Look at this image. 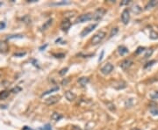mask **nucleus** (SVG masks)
I'll return each instance as SVG.
<instances>
[{
  "label": "nucleus",
  "mask_w": 158,
  "mask_h": 130,
  "mask_svg": "<svg viewBox=\"0 0 158 130\" xmlns=\"http://www.w3.org/2000/svg\"><path fill=\"white\" fill-rule=\"evenodd\" d=\"M0 77H1V73H0Z\"/></svg>",
  "instance_id": "nucleus-44"
},
{
  "label": "nucleus",
  "mask_w": 158,
  "mask_h": 130,
  "mask_svg": "<svg viewBox=\"0 0 158 130\" xmlns=\"http://www.w3.org/2000/svg\"><path fill=\"white\" fill-rule=\"evenodd\" d=\"M54 56H56V58H63L64 54H54Z\"/></svg>",
  "instance_id": "nucleus-37"
},
{
  "label": "nucleus",
  "mask_w": 158,
  "mask_h": 130,
  "mask_svg": "<svg viewBox=\"0 0 158 130\" xmlns=\"http://www.w3.org/2000/svg\"><path fill=\"white\" fill-rule=\"evenodd\" d=\"M131 11L135 14H139L142 12V8L141 6H139L138 5H134L133 6L131 7Z\"/></svg>",
  "instance_id": "nucleus-15"
},
{
  "label": "nucleus",
  "mask_w": 158,
  "mask_h": 130,
  "mask_svg": "<svg viewBox=\"0 0 158 130\" xmlns=\"http://www.w3.org/2000/svg\"><path fill=\"white\" fill-rule=\"evenodd\" d=\"M89 82H90L89 77H80V78L78 79L79 84H80L82 87H84L88 83H89Z\"/></svg>",
  "instance_id": "nucleus-13"
},
{
  "label": "nucleus",
  "mask_w": 158,
  "mask_h": 130,
  "mask_svg": "<svg viewBox=\"0 0 158 130\" xmlns=\"http://www.w3.org/2000/svg\"><path fill=\"white\" fill-rule=\"evenodd\" d=\"M52 23H53V19L52 18H50V19H48L47 22H45V24H44L43 26H42V27H41V29L42 30H47V28H48L49 27H50L51 25H52Z\"/></svg>",
  "instance_id": "nucleus-18"
},
{
  "label": "nucleus",
  "mask_w": 158,
  "mask_h": 130,
  "mask_svg": "<svg viewBox=\"0 0 158 130\" xmlns=\"http://www.w3.org/2000/svg\"><path fill=\"white\" fill-rule=\"evenodd\" d=\"M113 68H114L113 65L112 63H110V62H108V63H106L101 68V72H102V74H104V75H108V74H110L113 71Z\"/></svg>",
  "instance_id": "nucleus-6"
},
{
  "label": "nucleus",
  "mask_w": 158,
  "mask_h": 130,
  "mask_svg": "<svg viewBox=\"0 0 158 130\" xmlns=\"http://www.w3.org/2000/svg\"><path fill=\"white\" fill-rule=\"evenodd\" d=\"M118 52L120 55H125L126 54H127L129 52V50H128L126 47H125V46H119L118 48Z\"/></svg>",
  "instance_id": "nucleus-14"
},
{
  "label": "nucleus",
  "mask_w": 158,
  "mask_h": 130,
  "mask_svg": "<svg viewBox=\"0 0 158 130\" xmlns=\"http://www.w3.org/2000/svg\"><path fill=\"white\" fill-rule=\"evenodd\" d=\"M150 98L152 99H158V91H155V92H152L151 93L149 94Z\"/></svg>",
  "instance_id": "nucleus-25"
},
{
  "label": "nucleus",
  "mask_w": 158,
  "mask_h": 130,
  "mask_svg": "<svg viewBox=\"0 0 158 130\" xmlns=\"http://www.w3.org/2000/svg\"><path fill=\"white\" fill-rule=\"evenodd\" d=\"M92 15L93 14L90 13V12L82 14V15H80L77 18H76V23H84V22L90 21V20L92 19Z\"/></svg>",
  "instance_id": "nucleus-3"
},
{
  "label": "nucleus",
  "mask_w": 158,
  "mask_h": 130,
  "mask_svg": "<svg viewBox=\"0 0 158 130\" xmlns=\"http://www.w3.org/2000/svg\"><path fill=\"white\" fill-rule=\"evenodd\" d=\"M68 70H69V68L68 67H66V68H63V69H62V70L59 71V74H60V76H64L66 73L68 72Z\"/></svg>",
  "instance_id": "nucleus-32"
},
{
  "label": "nucleus",
  "mask_w": 158,
  "mask_h": 130,
  "mask_svg": "<svg viewBox=\"0 0 158 130\" xmlns=\"http://www.w3.org/2000/svg\"><path fill=\"white\" fill-rule=\"evenodd\" d=\"M69 82V77H68V78H65V79H63V80L62 81V85H66V84H68V83Z\"/></svg>",
  "instance_id": "nucleus-36"
},
{
  "label": "nucleus",
  "mask_w": 158,
  "mask_h": 130,
  "mask_svg": "<svg viewBox=\"0 0 158 130\" xmlns=\"http://www.w3.org/2000/svg\"><path fill=\"white\" fill-rule=\"evenodd\" d=\"M118 32H119V28H118V27H114V28H113V29H112V31H111V33H110V38L115 36V35L118 33Z\"/></svg>",
  "instance_id": "nucleus-24"
},
{
  "label": "nucleus",
  "mask_w": 158,
  "mask_h": 130,
  "mask_svg": "<svg viewBox=\"0 0 158 130\" xmlns=\"http://www.w3.org/2000/svg\"><path fill=\"white\" fill-rule=\"evenodd\" d=\"M132 65H133V61H132L131 59H125V60H123L122 62H120L119 66H120V68L122 69V70H127L128 68H130Z\"/></svg>",
  "instance_id": "nucleus-8"
},
{
  "label": "nucleus",
  "mask_w": 158,
  "mask_h": 130,
  "mask_svg": "<svg viewBox=\"0 0 158 130\" xmlns=\"http://www.w3.org/2000/svg\"><path fill=\"white\" fill-rule=\"evenodd\" d=\"M157 5H158V1H156V0H151V1H149L146 5V6H145V10L152 9V8H154V7L156 6Z\"/></svg>",
  "instance_id": "nucleus-12"
},
{
  "label": "nucleus",
  "mask_w": 158,
  "mask_h": 130,
  "mask_svg": "<svg viewBox=\"0 0 158 130\" xmlns=\"http://www.w3.org/2000/svg\"><path fill=\"white\" fill-rule=\"evenodd\" d=\"M145 50V48L144 47H139L138 49H137V50L135 51V54L136 55H140L141 53H142L143 51Z\"/></svg>",
  "instance_id": "nucleus-34"
},
{
  "label": "nucleus",
  "mask_w": 158,
  "mask_h": 130,
  "mask_svg": "<svg viewBox=\"0 0 158 130\" xmlns=\"http://www.w3.org/2000/svg\"><path fill=\"white\" fill-rule=\"evenodd\" d=\"M9 49V46L4 40H0V53H5Z\"/></svg>",
  "instance_id": "nucleus-11"
},
{
  "label": "nucleus",
  "mask_w": 158,
  "mask_h": 130,
  "mask_svg": "<svg viewBox=\"0 0 158 130\" xmlns=\"http://www.w3.org/2000/svg\"><path fill=\"white\" fill-rule=\"evenodd\" d=\"M65 98L69 101H74L76 98V95L71 91H67V92H65Z\"/></svg>",
  "instance_id": "nucleus-10"
},
{
  "label": "nucleus",
  "mask_w": 158,
  "mask_h": 130,
  "mask_svg": "<svg viewBox=\"0 0 158 130\" xmlns=\"http://www.w3.org/2000/svg\"><path fill=\"white\" fill-rule=\"evenodd\" d=\"M25 55H27V53H25V52H20V53H15V54H14V56H16V57H23V56H25Z\"/></svg>",
  "instance_id": "nucleus-33"
},
{
  "label": "nucleus",
  "mask_w": 158,
  "mask_h": 130,
  "mask_svg": "<svg viewBox=\"0 0 158 130\" xmlns=\"http://www.w3.org/2000/svg\"><path fill=\"white\" fill-rule=\"evenodd\" d=\"M9 96V92L8 91H3L0 92V99H5Z\"/></svg>",
  "instance_id": "nucleus-23"
},
{
  "label": "nucleus",
  "mask_w": 158,
  "mask_h": 130,
  "mask_svg": "<svg viewBox=\"0 0 158 130\" xmlns=\"http://www.w3.org/2000/svg\"><path fill=\"white\" fill-rule=\"evenodd\" d=\"M106 107H107L109 110H111L112 112H114V111L116 110V107H115V105H113L112 102H106Z\"/></svg>",
  "instance_id": "nucleus-21"
},
{
  "label": "nucleus",
  "mask_w": 158,
  "mask_h": 130,
  "mask_svg": "<svg viewBox=\"0 0 158 130\" xmlns=\"http://www.w3.org/2000/svg\"><path fill=\"white\" fill-rule=\"evenodd\" d=\"M98 27V24L97 23H95V24H91V25H89L88 27H86L84 29V30L81 32L80 33V36L81 37H84V36H86V35H88L90 33H91L93 30H94L96 27Z\"/></svg>",
  "instance_id": "nucleus-4"
},
{
  "label": "nucleus",
  "mask_w": 158,
  "mask_h": 130,
  "mask_svg": "<svg viewBox=\"0 0 158 130\" xmlns=\"http://www.w3.org/2000/svg\"><path fill=\"white\" fill-rule=\"evenodd\" d=\"M106 36V33L103 31H100V32L97 33L95 35H93V37L91 38V43L92 45H97V44L100 43Z\"/></svg>",
  "instance_id": "nucleus-1"
},
{
  "label": "nucleus",
  "mask_w": 158,
  "mask_h": 130,
  "mask_svg": "<svg viewBox=\"0 0 158 130\" xmlns=\"http://www.w3.org/2000/svg\"><path fill=\"white\" fill-rule=\"evenodd\" d=\"M47 47V44H45V45L41 46V47L40 48V51H42V50H43V49H45Z\"/></svg>",
  "instance_id": "nucleus-40"
},
{
  "label": "nucleus",
  "mask_w": 158,
  "mask_h": 130,
  "mask_svg": "<svg viewBox=\"0 0 158 130\" xmlns=\"http://www.w3.org/2000/svg\"><path fill=\"white\" fill-rule=\"evenodd\" d=\"M40 130H52V126L50 124H46L44 127H40Z\"/></svg>",
  "instance_id": "nucleus-31"
},
{
  "label": "nucleus",
  "mask_w": 158,
  "mask_h": 130,
  "mask_svg": "<svg viewBox=\"0 0 158 130\" xmlns=\"http://www.w3.org/2000/svg\"><path fill=\"white\" fill-rule=\"evenodd\" d=\"M70 2L69 1H62V2H56V3H51L50 5H70Z\"/></svg>",
  "instance_id": "nucleus-20"
},
{
  "label": "nucleus",
  "mask_w": 158,
  "mask_h": 130,
  "mask_svg": "<svg viewBox=\"0 0 158 130\" xmlns=\"http://www.w3.org/2000/svg\"><path fill=\"white\" fill-rule=\"evenodd\" d=\"M104 50H102V52H101V55H99V58H98V62H100L101 61H102L103 57H104Z\"/></svg>",
  "instance_id": "nucleus-38"
},
{
  "label": "nucleus",
  "mask_w": 158,
  "mask_h": 130,
  "mask_svg": "<svg viewBox=\"0 0 158 130\" xmlns=\"http://www.w3.org/2000/svg\"><path fill=\"white\" fill-rule=\"evenodd\" d=\"M121 21L124 25H127L130 21V12L128 9H125L121 13Z\"/></svg>",
  "instance_id": "nucleus-5"
},
{
  "label": "nucleus",
  "mask_w": 158,
  "mask_h": 130,
  "mask_svg": "<svg viewBox=\"0 0 158 130\" xmlns=\"http://www.w3.org/2000/svg\"><path fill=\"white\" fill-rule=\"evenodd\" d=\"M22 21H24L25 24H31V18L28 15H25L22 18Z\"/></svg>",
  "instance_id": "nucleus-27"
},
{
  "label": "nucleus",
  "mask_w": 158,
  "mask_h": 130,
  "mask_svg": "<svg viewBox=\"0 0 158 130\" xmlns=\"http://www.w3.org/2000/svg\"><path fill=\"white\" fill-rule=\"evenodd\" d=\"M133 130H140V129H138V128H135V129H133Z\"/></svg>",
  "instance_id": "nucleus-43"
},
{
  "label": "nucleus",
  "mask_w": 158,
  "mask_h": 130,
  "mask_svg": "<svg viewBox=\"0 0 158 130\" xmlns=\"http://www.w3.org/2000/svg\"><path fill=\"white\" fill-rule=\"evenodd\" d=\"M150 113L153 115H158V107L157 106L151 107L150 108Z\"/></svg>",
  "instance_id": "nucleus-28"
},
{
  "label": "nucleus",
  "mask_w": 158,
  "mask_h": 130,
  "mask_svg": "<svg viewBox=\"0 0 158 130\" xmlns=\"http://www.w3.org/2000/svg\"><path fill=\"white\" fill-rule=\"evenodd\" d=\"M5 27V23L4 21H0V31L3 30Z\"/></svg>",
  "instance_id": "nucleus-39"
},
{
  "label": "nucleus",
  "mask_w": 158,
  "mask_h": 130,
  "mask_svg": "<svg viewBox=\"0 0 158 130\" xmlns=\"http://www.w3.org/2000/svg\"><path fill=\"white\" fill-rule=\"evenodd\" d=\"M24 35L22 34H12V35H8L6 37V40H13V39H23Z\"/></svg>",
  "instance_id": "nucleus-17"
},
{
  "label": "nucleus",
  "mask_w": 158,
  "mask_h": 130,
  "mask_svg": "<svg viewBox=\"0 0 158 130\" xmlns=\"http://www.w3.org/2000/svg\"><path fill=\"white\" fill-rule=\"evenodd\" d=\"M22 91V88L19 86H16L14 87V88H12V90H11V92H12V93H18V92H20Z\"/></svg>",
  "instance_id": "nucleus-26"
},
{
  "label": "nucleus",
  "mask_w": 158,
  "mask_h": 130,
  "mask_svg": "<svg viewBox=\"0 0 158 130\" xmlns=\"http://www.w3.org/2000/svg\"><path fill=\"white\" fill-rule=\"evenodd\" d=\"M106 10L104 8H103V7H100V8H98L96 11H95V12L93 13L92 15V19L96 20V21H98V20L102 19L103 17L106 15Z\"/></svg>",
  "instance_id": "nucleus-2"
},
{
  "label": "nucleus",
  "mask_w": 158,
  "mask_h": 130,
  "mask_svg": "<svg viewBox=\"0 0 158 130\" xmlns=\"http://www.w3.org/2000/svg\"><path fill=\"white\" fill-rule=\"evenodd\" d=\"M60 98H61L60 96H57V95L51 96V97L47 98V99L45 100V104L46 105H54V104H56L58 101H59Z\"/></svg>",
  "instance_id": "nucleus-7"
},
{
  "label": "nucleus",
  "mask_w": 158,
  "mask_h": 130,
  "mask_svg": "<svg viewBox=\"0 0 158 130\" xmlns=\"http://www.w3.org/2000/svg\"><path fill=\"white\" fill-rule=\"evenodd\" d=\"M149 38L151 39V40H157L158 39V33L155 32V31H154V30H152L151 32H150Z\"/></svg>",
  "instance_id": "nucleus-22"
},
{
  "label": "nucleus",
  "mask_w": 158,
  "mask_h": 130,
  "mask_svg": "<svg viewBox=\"0 0 158 130\" xmlns=\"http://www.w3.org/2000/svg\"><path fill=\"white\" fill-rule=\"evenodd\" d=\"M153 52H154V50L152 49H150L149 50H148V52L146 53V55H144V58L147 59V58H148V57H150L152 55V54H153Z\"/></svg>",
  "instance_id": "nucleus-29"
},
{
  "label": "nucleus",
  "mask_w": 158,
  "mask_h": 130,
  "mask_svg": "<svg viewBox=\"0 0 158 130\" xmlns=\"http://www.w3.org/2000/svg\"><path fill=\"white\" fill-rule=\"evenodd\" d=\"M130 3H131L130 0H124V1L120 2V5L121 6H122V5H129Z\"/></svg>",
  "instance_id": "nucleus-35"
},
{
  "label": "nucleus",
  "mask_w": 158,
  "mask_h": 130,
  "mask_svg": "<svg viewBox=\"0 0 158 130\" xmlns=\"http://www.w3.org/2000/svg\"><path fill=\"white\" fill-rule=\"evenodd\" d=\"M36 1H37V0H27V2H29V3H30V2L31 3H32V2H36Z\"/></svg>",
  "instance_id": "nucleus-41"
},
{
  "label": "nucleus",
  "mask_w": 158,
  "mask_h": 130,
  "mask_svg": "<svg viewBox=\"0 0 158 130\" xmlns=\"http://www.w3.org/2000/svg\"><path fill=\"white\" fill-rule=\"evenodd\" d=\"M2 5H3V3H2V2H0V6H1Z\"/></svg>",
  "instance_id": "nucleus-42"
},
{
  "label": "nucleus",
  "mask_w": 158,
  "mask_h": 130,
  "mask_svg": "<svg viewBox=\"0 0 158 130\" xmlns=\"http://www.w3.org/2000/svg\"><path fill=\"white\" fill-rule=\"evenodd\" d=\"M62 115L61 114H58V113H53V114L51 115V119H52L53 120H55V121H58V120H60L61 119H62Z\"/></svg>",
  "instance_id": "nucleus-16"
},
{
  "label": "nucleus",
  "mask_w": 158,
  "mask_h": 130,
  "mask_svg": "<svg viewBox=\"0 0 158 130\" xmlns=\"http://www.w3.org/2000/svg\"><path fill=\"white\" fill-rule=\"evenodd\" d=\"M155 62H156V61H155V60H153V61H150V62H147V63L144 65V68H145V69H147V68H148V67H151V66H153V65H154V63H155Z\"/></svg>",
  "instance_id": "nucleus-30"
},
{
  "label": "nucleus",
  "mask_w": 158,
  "mask_h": 130,
  "mask_svg": "<svg viewBox=\"0 0 158 130\" xmlns=\"http://www.w3.org/2000/svg\"><path fill=\"white\" fill-rule=\"evenodd\" d=\"M61 29H62L63 32H68L69 29L71 27V22L69 21V19H65V20H62L61 22Z\"/></svg>",
  "instance_id": "nucleus-9"
},
{
  "label": "nucleus",
  "mask_w": 158,
  "mask_h": 130,
  "mask_svg": "<svg viewBox=\"0 0 158 130\" xmlns=\"http://www.w3.org/2000/svg\"><path fill=\"white\" fill-rule=\"evenodd\" d=\"M58 90H59V87H58V86H56V87H54V88L51 89V90H48V91H47V92H43V93L41 94V97H44V96H46V95H48V94H50L51 92H56V91H58Z\"/></svg>",
  "instance_id": "nucleus-19"
}]
</instances>
